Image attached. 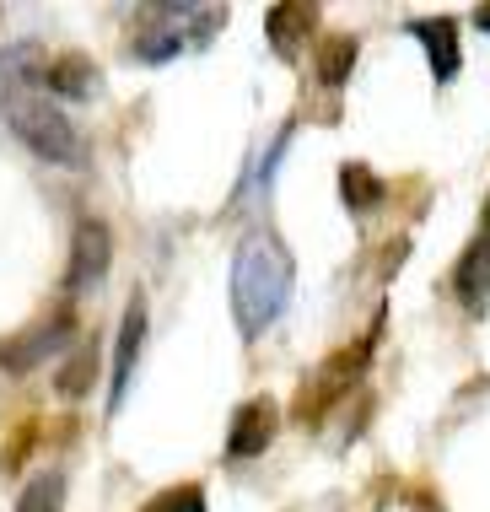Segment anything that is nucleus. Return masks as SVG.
I'll return each mask as SVG.
<instances>
[{
	"mask_svg": "<svg viewBox=\"0 0 490 512\" xmlns=\"http://www.w3.org/2000/svg\"><path fill=\"white\" fill-rule=\"evenodd\" d=\"M410 38L426 49L431 76L447 87V81L458 76V65H464V49H458V22H447V17H420V22H410Z\"/></svg>",
	"mask_w": 490,
	"mask_h": 512,
	"instance_id": "nucleus-8",
	"label": "nucleus"
},
{
	"mask_svg": "<svg viewBox=\"0 0 490 512\" xmlns=\"http://www.w3.org/2000/svg\"><path fill=\"white\" fill-rule=\"evenodd\" d=\"M70 335H76V318L60 313V318H49V324H33V329H22L17 340H6L0 345V372H11V378H22V372H33L38 362H49L54 351H65Z\"/></svg>",
	"mask_w": 490,
	"mask_h": 512,
	"instance_id": "nucleus-4",
	"label": "nucleus"
},
{
	"mask_svg": "<svg viewBox=\"0 0 490 512\" xmlns=\"http://www.w3.org/2000/svg\"><path fill=\"white\" fill-rule=\"evenodd\" d=\"M6 124H11V135H17L38 162L81 168V135H76V124L60 114V103H49V98H11L6 103Z\"/></svg>",
	"mask_w": 490,
	"mask_h": 512,
	"instance_id": "nucleus-2",
	"label": "nucleus"
},
{
	"mask_svg": "<svg viewBox=\"0 0 490 512\" xmlns=\"http://www.w3.org/2000/svg\"><path fill=\"white\" fill-rule=\"evenodd\" d=\"M485 232H490V205H485Z\"/></svg>",
	"mask_w": 490,
	"mask_h": 512,
	"instance_id": "nucleus-19",
	"label": "nucleus"
},
{
	"mask_svg": "<svg viewBox=\"0 0 490 512\" xmlns=\"http://www.w3.org/2000/svg\"><path fill=\"white\" fill-rule=\"evenodd\" d=\"M350 65H356V38H324L318 44V81L324 87H345Z\"/></svg>",
	"mask_w": 490,
	"mask_h": 512,
	"instance_id": "nucleus-14",
	"label": "nucleus"
},
{
	"mask_svg": "<svg viewBox=\"0 0 490 512\" xmlns=\"http://www.w3.org/2000/svg\"><path fill=\"white\" fill-rule=\"evenodd\" d=\"M108 265H114V232H108V221L81 216L76 221V238H70L65 286H70V292H97L103 275H108Z\"/></svg>",
	"mask_w": 490,
	"mask_h": 512,
	"instance_id": "nucleus-3",
	"label": "nucleus"
},
{
	"mask_svg": "<svg viewBox=\"0 0 490 512\" xmlns=\"http://www.w3.org/2000/svg\"><path fill=\"white\" fill-rule=\"evenodd\" d=\"M92 383H97V351H92V345H81V351L65 362V372H60V394L65 399H87Z\"/></svg>",
	"mask_w": 490,
	"mask_h": 512,
	"instance_id": "nucleus-16",
	"label": "nucleus"
},
{
	"mask_svg": "<svg viewBox=\"0 0 490 512\" xmlns=\"http://www.w3.org/2000/svg\"><path fill=\"white\" fill-rule=\"evenodd\" d=\"M377 335H383V313L372 318V329L361 335L356 345H350L345 356H334V362H324L318 367V383H313V399H307V421H313L318 410H329L334 399H340L350 383H356V367H367L372 362V345H377Z\"/></svg>",
	"mask_w": 490,
	"mask_h": 512,
	"instance_id": "nucleus-7",
	"label": "nucleus"
},
{
	"mask_svg": "<svg viewBox=\"0 0 490 512\" xmlns=\"http://www.w3.org/2000/svg\"><path fill=\"white\" fill-rule=\"evenodd\" d=\"M275 432H280V410H275V399H270V394H254V399H243V405L232 410L227 459H232V464H243V459H259V453L275 442Z\"/></svg>",
	"mask_w": 490,
	"mask_h": 512,
	"instance_id": "nucleus-5",
	"label": "nucleus"
},
{
	"mask_svg": "<svg viewBox=\"0 0 490 512\" xmlns=\"http://www.w3.org/2000/svg\"><path fill=\"white\" fill-rule=\"evenodd\" d=\"M291 286H297V259L275 232H248L232 254V318L243 340H259L264 329L286 313Z\"/></svg>",
	"mask_w": 490,
	"mask_h": 512,
	"instance_id": "nucleus-1",
	"label": "nucleus"
},
{
	"mask_svg": "<svg viewBox=\"0 0 490 512\" xmlns=\"http://www.w3.org/2000/svg\"><path fill=\"white\" fill-rule=\"evenodd\" d=\"M146 512H205V491L200 486H167L146 502Z\"/></svg>",
	"mask_w": 490,
	"mask_h": 512,
	"instance_id": "nucleus-17",
	"label": "nucleus"
},
{
	"mask_svg": "<svg viewBox=\"0 0 490 512\" xmlns=\"http://www.w3.org/2000/svg\"><path fill=\"white\" fill-rule=\"evenodd\" d=\"M313 27H318V6L313 0H286V6H270L264 11V33H270V49L280 54V60H297V49L313 38Z\"/></svg>",
	"mask_w": 490,
	"mask_h": 512,
	"instance_id": "nucleus-9",
	"label": "nucleus"
},
{
	"mask_svg": "<svg viewBox=\"0 0 490 512\" xmlns=\"http://www.w3.org/2000/svg\"><path fill=\"white\" fill-rule=\"evenodd\" d=\"M146 292H130V302H124V318H119V340H114V394H108V410H124V394H130V378L140 367V345H146Z\"/></svg>",
	"mask_w": 490,
	"mask_h": 512,
	"instance_id": "nucleus-6",
	"label": "nucleus"
},
{
	"mask_svg": "<svg viewBox=\"0 0 490 512\" xmlns=\"http://www.w3.org/2000/svg\"><path fill=\"white\" fill-rule=\"evenodd\" d=\"M17 512H65V475L60 469H44V475L27 480Z\"/></svg>",
	"mask_w": 490,
	"mask_h": 512,
	"instance_id": "nucleus-15",
	"label": "nucleus"
},
{
	"mask_svg": "<svg viewBox=\"0 0 490 512\" xmlns=\"http://www.w3.org/2000/svg\"><path fill=\"white\" fill-rule=\"evenodd\" d=\"M340 200H345L350 216H367V211H377V205L388 200V184L367 168V162H345L340 168Z\"/></svg>",
	"mask_w": 490,
	"mask_h": 512,
	"instance_id": "nucleus-13",
	"label": "nucleus"
},
{
	"mask_svg": "<svg viewBox=\"0 0 490 512\" xmlns=\"http://www.w3.org/2000/svg\"><path fill=\"white\" fill-rule=\"evenodd\" d=\"M453 286H458V302H464L469 313H485V302H490V232H480V238L464 248Z\"/></svg>",
	"mask_w": 490,
	"mask_h": 512,
	"instance_id": "nucleus-11",
	"label": "nucleus"
},
{
	"mask_svg": "<svg viewBox=\"0 0 490 512\" xmlns=\"http://www.w3.org/2000/svg\"><path fill=\"white\" fill-rule=\"evenodd\" d=\"M189 11L194 6H157L151 17H157V27H140L135 33V60H146V65H167L173 54H184V27L178 22H189Z\"/></svg>",
	"mask_w": 490,
	"mask_h": 512,
	"instance_id": "nucleus-10",
	"label": "nucleus"
},
{
	"mask_svg": "<svg viewBox=\"0 0 490 512\" xmlns=\"http://www.w3.org/2000/svg\"><path fill=\"white\" fill-rule=\"evenodd\" d=\"M474 27H480V33H490V6H474V17H469Z\"/></svg>",
	"mask_w": 490,
	"mask_h": 512,
	"instance_id": "nucleus-18",
	"label": "nucleus"
},
{
	"mask_svg": "<svg viewBox=\"0 0 490 512\" xmlns=\"http://www.w3.org/2000/svg\"><path fill=\"white\" fill-rule=\"evenodd\" d=\"M49 92L54 98H92L97 87H103V76H97V65L87 60V54H60V60L44 71Z\"/></svg>",
	"mask_w": 490,
	"mask_h": 512,
	"instance_id": "nucleus-12",
	"label": "nucleus"
}]
</instances>
